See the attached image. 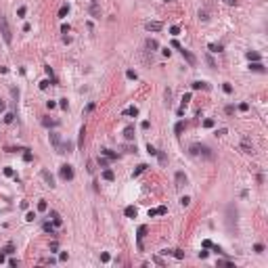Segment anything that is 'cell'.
Instances as JSON below:
<instances>
[{
    "instance_id": "31",
    "label": "cell",
    "mask_w": 268,
    "mask_h": 268,
    "mask_svg": "<svg viewBox=\"0 0 268 268\" xmlns=\"http://www.w3.org/2000/svg\"><path fill=\"white\" fill-rule=\"evenodd\" d=\"M247 59L249 61H260V55L258 53H247Z\"/></svg>"
},
{
    "instance_id": "47",
    "label": "cell",
    "mask_w": 268,
    "mask_h": 268,
    "mask_svg": "<svg viewBox=\"0 0 268 268\" xmlns=\"http://www.w3.org/2000/svg\"><path fill=\"white\" fill-rule=\"evenodd\" d=\"M254 249H256V251H258V254H262V251H264V245H262V243H258V245H256V247H254Z\"/></svg>"
},
{
    "instance_id": "1",
    "label": "cell",
    "mask_w": 268,
    "mask_h": 268,
    "mask_svg": "<svg viewBox=\"0 0 268 268\" xmlns=\"http://www.w3.org/2000/svg\"><path fill=\"white\" fill-rule=\"evenodd\" d=\"M191 155H195V157H203V159H214V153H212V149L207 147V144H201V142H195V144H191Z\"/></svg>"
},
{
    "instance_id": "46",
    "label": "cell",
    "mask_w": 268,
    "mask_h": 268,
    "mask_svg": "<svg viewBox=\"0 0 268 268\" xmlns=\"http://www.w3.org/2000/svg\"><path fill=\"white\" fill-rule=\"evenodd\" d=\"M203 126H205V128H212V126H214V119H205Z\"/></svg>"
},
{
    "instance_id": "56",
    "label": "cell",
    "mask_w": 268,
    "mask_h": 268,
    "mask_svg": "<svg viewBox=\"0 0 268 268\" xmlns=\"http://www.w3.org/2000/svg\"><path fill=\"white\" fill-rule=\"evenodd\" d=\"M153 262H155V264H159V266H163V260H161V258H157V256L153 258Z\"/></svg>"
},
{
    "instance_id": "36",
    "label": "cell",
    "mask_w": 268,
    "mask_h": 268,
    "mask_svg": "<svg viewBox=\"0 0 268 268\" xmlns=\"http://www.w3.org/2000/svg\"><path fill=\"white\" fill-rule=\"evenodd\" d=\"M2 251H4V254H13V251H15V245H13V243H9V245H7Z\"/></svg>"
},
{
    "instance_id": "12",
    "label": "cell",
    "mask_w": 268,
    "mask_h": 268,
    "mask_svg": "<svg viewBox=\"0 0 268 268\" xmlns=\"http://www.w3.org/2000/svg\"><path fill=\"white\" fill-rule=\"evenodd\" d=\"M144 235H147V226L142 224V226L138 228V233H136V237H138V247H140V249H142V237H144Z\"/></svg>"
},
{
    "instance_id": "5",
    "label": "cell",
    "mask_w": 268,
    "mask_h": 268,
    "mask_svg": "<svg viewBox=\"0 0 268 268\" xmlns=\"http://www.w3.org/2000/svg\"><path fill=\"white\" fill-rule=\"evenodd\" d=\"M184 184H186V176H184V172H176V176H174V186L180 191Z\"/></svg>"
},
{
    "instance_id": "53",
    "label": "cell",
    "mask_w": 268,
    "mask_h": 268,
    "mask_svg": "<svg viewBox=\"0 0 268 268\" xmlns=\"http://www.w3.org/2000/svg\"><path fill=\"white\" fill-rule=\"evenodd\" d=\"M226 132H228V130H226V128H220V130H218V132H216V134H218V136H224V134H226Z\"/></svg>"
},
{
    "instance_id": "27",
    "label": "cell",
    "mask_w": 268,
    "mask_h": 268,
    "mask_svg": "<svg viewBox=\"0 0 268 268\" xmlns=\"http://www.w3.org/2000/svg\"><path fill=\"white\" fill-rule=\"evenodd\" d=\"M67 13H69V7H67V4H65V7H61V9H59V17H61V19H63V17H65V15H67Z\"/></svg>"
},
{
    "instance_id": "38",
    "label": "cell",
    "mask_w": 268,
    "mask_h": 268,
    "mask_svg": "<svg viewBox=\"0 0 268 268\" xmlns=\"http://www.w3.org/2000/svg\"><path fill=\"white\" fill-rule=\"evenodd\" d=\"M189 203H191V197H180V205L182 207H186Z\"/></svg>"
},
{
    "instance_id": "59",
    "label": "cell",
    "mask_w": 268,
    "mask_h": 268,
    "mask_svg": "<svg viewBox=\"0 0 268 268\" xmlns=\"http://www.w3.org/2000/svg\"><path fill=\"white\" fill-rule=\"evenodd\" d=\"M172 46H174V48H178V51H180V42H178V40H172Z\"/></svg>"
},
{
    "instance_id": "20",
    "label": "cell",
    "mask_w": 268,
    "mask_h": 268,
    "mask_svg": "<svg viewBox=\"0 0 268 268\" xmlns=\"http://www.w3.org/2000/svg\"><path fill=\"white\" fill-rule=\"evenodd\" d=\"M207 48H209L212 53H220V51H222V44H214V42H212V44H207Z\"/></svg>"
},
{
    "instance_id": "63",
    "label": "cell",
    "mask_w": 268,
    "mask_h": 268,
    "mask_svg": "<svg viewBox=\"0 0 268 268\" xmlns=\"http://www.w3.org/2000/svg\"><path fill=\"white\" fill-rule=\"evenodd\" d=\"M0 111H4V101H0Z\"/></svg>"
},
{
    "instance_id": "8",
    "label": "cell",
    "mask_w": 268,
    "mask_h": 268,
    "mask_svg": "<svg viewBox=\"0 0 268 268\" xmlns=\"http://www.w3.org/2000/svg\"><path fill=\"white\" fill-rule=\"evenodd\" d=\"M40 174H42V178L46 180V186H51V189L55 186V176H53L51 172H48V170H42V172H40Z\"/></svg>"
},
{
    "instance_id": "25",
    "label": "cell",
    "mask_w": 268,
    "mask_h": 268,
    "mask_svg": "<svg viewBox=\"0 0 268 268\" xmlns=\"http://www.w3.org/2000/svg\"><path fill=\"white\" fill-rule=\"evenodd\" d=\"M121 151H126V153H134L136 147H132V144H121Z\"/></svg>"
},
{
    "instance_id": "18",
    "label": "cell",
    "mask_w": 268,
    "mask_h": 268,
    "mask_svg": "<svg viewBox=\"0 0 268 268\" xmlns=\"http://www.w3.org/2000/svg\"><path fill=\"white\" fill-rule=\"evenodd\" d=\"M147 48H149V51H151V53H153V51H157V48H159V44H157V40H153V38H149V40H147Z\"/></svg>"
},
{
    "instance_id": "7",
    "label": "cell",
    "mask_w": 268,
    "mask_h": 268,
    "mask_svg": "<svg viewBox=\"0 0 268 268\" xmlns=\"http://www.w3.org/2000/svg\"><path fill=\"white\" fill-rule=\"evenodd\" d=\"M48 138H51V144L55 147V151L59 153V149H61V138H59V134H57V132H51V134H48Z\"/></svg>"
},
{
    "instance_id": "16",
    "label": "cell",
    "mask_w": 268,
    "mask_h": 268,
    "mask_svg": "<svg viewBox=\"0 0 268 268\" xmlns=\"http://www.w3.org/2000/svg\"><path fill=\"white\" fill-rule=\"evenodd\" d=\"M101 155H105L107 159H117V153H115V151H111V149H103V151H101Z\"/></svg>"
},
{
    "instance_id": "41",
    "label": "cell",
    "mask_w": 268,
    "mask_h": 268,
    "mask_svg": "<svg viewBox=\"0 0 268 268\" xmlns=\"http://www.w3.org/2000/svg\"><path fill=\"white\" fill-rule=\"evenodd\" d=\"M23 159H25V161H32V159H34V155H32V153L25 149V153H23Z\"/></svg>"
},
{
    "instance_id": "44",
    "label": "cell",
    "mask_w": 268,
    "mask_h": 268,
    "mask_svg": "<svg viewBox=\"0 0 268 268\" xmlns=\"http://www.w3.org/2000/svg\"><path fill=\"white\" fill-rule=\"evenodd\" d=\"M189 101H191V92H189V94H184V96H182V105H189Z\"/></svg>"
},
{
    "instance_id": "4",
    "label": "cell",
    "mask_w": 268,
    "mask_h": 268,
    "mask_svg": "<svg viewBox=\"0 0 268 268\" xmlns=\"http://www.w3.org/2000/svg\"><path fill=\"white\" fill-rule=\"evenodd\" d=\"M61 178L63 180H74V168L71 165H61Z\"/></svg>"
},
{
    "instance_id": "58",
    "label": "cell",
    "mask_w": 268,
    "mask_h": 268,
    "mask_svg": "<svg viewBox=\"0 0 268 268\" xmlns=\"http://www.w3.org/2000/svg\"><path fill=\"white\" fill-rule=\"evenodd\" d=\"M17 15H19V17H23V15H25V7H21V9L17 11Z\"/></svg>"
},
{
    "instance_id": "35",
    "label": "cell",
    "mask_w": 268,
    "mask_h": 268,
    "mask_svg": "<svg viewBox=\"0 0 268 268\" xmlns=\"http://www.w3.org/2000/svg\"><path fill=\"white\" fill-rule=\"evenodd\" d=\"M147 153L149 155H157V149L153 147V144H147Z\"/></svg>"
},
{
    "instance_id": "28",
    "label": "cell",
    "mask_w": 268,
    "mask_h": 268,
    "mask_svg": "<svg viewBox=\"0 0 268 268\" xmlns=\"http://www.w3.org/2000/svg\"><path fill=\"white\" fill-rule=\"evenodd\" d=\"M38 209H40V212H46V209H48V203H46L44 199H42V201H38Z\"/></svg>"
},
{
    "instance_id": "17",
    "label": "cell",
    "mask_w": 268,
    "mask_h": 268,
    "mask_svg": "<svg viewBox=\"0 0 268 268\" xmlns=\"http://www.w3.org/2000/svg\"><path fill=\"white\" fill-rule=\"evenodd\" d=\"M124 214H126V218H136V207L134 205H128L124 209Z\"/></svg>"
},
{
    "instance_id": "30",
    "label": "cell",
    "mask_w": 268,
    "mask_h": 268,
    "mask_svg": "<svg viewBox=\"0 0 268 268\" xmlns=\"http://www.w3.org/2000/svg\"><path fill=\"white\" fill-rule=\"evenodd\" d=\"M42 124H44V126H57V121H55V119H48V117H44V119H42Z\"/></svg>"
},
{
    "instance_id": "43",
    "label": "cell",
    "mask_w": 268,
    "mask_h": 268,
    "mask_svg": "<svg viewBox=\"0 0 268 268\" xmlns=\"http://www.w3.org/2000/svg\"><path fill=\"white\" fill-rule=\"evenodd\" d=\"M59 107H61V109H67V107H69V103H67V99H61V103H59Z\"/></svg>"
},
{
    "instance_id": "45",
    "label": "cell",
    "mask_w": 268,
    "mask_h": 268,
    "mask_svg": "<svg viewBox=\"0 0 268 268\" xmlns=\"http://www.w3.org/2000/svg\"><path fill=\"white\" fill-rule=\"evenodd\" d=\"M205 61H207V65H209V67H216V63H214V59H212V57H209V55H207V57H205Z\"/></svg>"
},
{
    "instance_id": "60",
    "label": "cell",
    "mask_w": 268,
    "mask_h": 268,
    "mask_svg": "<svg viewBox=\"0 0 268 268\" xmlns=\"http://www.w3.org/2000/svg\"><path fill=\"white\" fill-rule=\"evenodd\" d=\"M40 88H42V90H46V88H48V82H46V80H44V82H40Z\"/></svg>"
},
{
    "instance_id": "19",
    "label": "cell",
    "mask_w": 268,
    "mask_h": 268,
    "mask_svg": "<svg viewBox=\"0 0 268 268\" xmlns=\"http://www.w3.org/2000/svg\"><path fill=\"white\" fill-rule=\"evenodd\" d=\"M90 15H92V17H101V9H99V4H96V2H92V7H90Z\"/></svg>"
},
{
    "instance_id": "40",
    "label": "cell",
    "mask_w": 268,
    "mask_h": 268,
    "mask_svg": "<svg viewBox=\"0 0 268 268\" xmlns=\"http://www.w3.org/2000/svg\"><path fill=\"white\" fill-rule=\"evenodd\" d=\"M61 224H63V220H61L59 216H57V218H53V226H55V228H57V226H61Z\"/></svg>"
},
{
    "instance_id": "61",
    "label": "cell",
    "mask_w": 268,
    "mask_h": 268,
    "mask_svg": "<svg viewBox=\"0 0 268 268\" xmlns=\"http://www.w3.org/2000/svg\"><path fill=\"white\" fill-rule=\"evenodd\" d=\"M59 260H61V262H65V260H67V251H63V254L59 256Z\"/></svg>"
},
{
    "instance_id": "21",
    "label": "cell",
    "mask_w": 268,
    "mask_h": 268,
    "mask_svg": "<svg viewBox=\"0 0 268 268\" xmlns=\"http://www.w3.org/2000/svg\"><path fill=\"white\" fill-rule=\"evenodd\" d=\"M84 134H86V128L82 126V128H80V140H78V147H80V149L84 147Z\"/></svg>"
},
{
    "instance_id": "26",
    "label": "cell",
    "mask_w": 268,
    "mask_h": 268,
    "mask_svg": "<svg viewBox=\"0 0 268 268\" xmlns=\"http://www.w3.org/2000/svg\"><path fill=\"white\" fill-rule=\"evenodd\" d=\"M144 170H147V163H140V165H138V168L134 170V176H138V174H142V172H144Z\"/></svg>"
},
{
    "instance_id": "48",
    "label": "cell",
    "mask_w": 268,
    "mask_h": 268,
    "mask_svg": "<svg viewBox=\"0 0 268 268\" xmlns=\"http://www.w3.org/2000/svg\"><path fill=\"white\" fill-rule=\"evenodd\" d=\"M199 19L205 21V19H207V11H199Z\"/></svg>"
},
{
    "instance_id": "11",
    "label": "cell",
    "mask_w": 268,
    "mask_h": 268,
    "mask_svg": "<svg viewBox=\"0 0 268 268\" xmlns=\"http://www.w3.org/2000/svg\"><path fill=\"white\" fill-rule=\"evenodd\" d=\"M124 138L126 140H134V126H126L124 128Z\"/></svg>"
},
{
    "instance_id": "32",
    "label": "cell",
    "mask_w": 268,
    "mask_h": 268,
    "mask_svg": "<svg viewBox=\"0 0 268 268\" xmlns=\"http://www.w3.org/2000/svg\"><path fill=\"white\" fill-rule=\"evenodd\" d=\"M25 220H27V222H34V220H36V212H27Z\"/></svg>"
},
{
    "instance_id": "57",
    "label": "cell",
    "mask_w": 268,
    "mask_h": 268,
    "mask_svg": "<svg viewBox=\"0 0 268 268\" xmlns=\"http://www.w3.org/2000/svg\"><path fill=\"white\" fill-rule=\"evenodd\" d=\"M224 2H226L228 7H237V0H224Z\"/></svg>"
},
{
    "instance_id": "29",
    "label": "cell",
    "mask_w": 268,
    "mask_h": 268,
    "mask_svg": "<svg viewBox=\"0 0 268 268\" xmlns=\"http://www.w3.org/2000/svg\"><path fill=\"white\" fill-rule=\"evenodd\" d=\"M126 76H128L130 80H136V78H138V74H136L134 69H128V71H126Z\"/></svg>"
},
{
    "instance_id": "2",
    "label": "cell",
    "mask_w": 268,
    "mask_h": 268,
    "mask_svg": "<svg viewBox=\"0 0 268 268\" xmlns=\"http://www.w3.org/2000/svg\"><path fill=\"white\" fill-rule=\"evenodd\" d=\"M0 34H2V38H4V42H7V44H11V42H13V32H11V27H9L7 17H2V15H0Z\"/></svg>"
},
{
    "instance_id": "39",
    "label": "cell",
    "mask_w": 268,
    "mask_h": 268,
    "mask_svg": "<svg viewBox=\"0 0 268 268\" xmlns=\"http://www.w3.org/2000/svg\"><path fill=\"white\" fill-rule=\"evenodd\" d=\"M172 254H174L178 260H182V258H184V251H180V249H172Z\"/></svg>"
},
{
    "instance_id": "14",
    "label": "cell",
    "mask_w": 268,
    "mask_h": 268,
    "mask_svg": "<svg viewBox=\"0 0 268 268\" xmlns=\"http://www.w3.org/2000/svg\"><path fill=\"white\" fill-rule=\"evenodd\" d=\"M191 88H193V90H207V88H209V84H205V82H193V84H191Z\"/></svg>"
},
{
    "instance_id": "37",
    "label": "cell",
    "mask_w": 268,
    "mask_h": 268,
    "mask_svg": "<svg viewBox=\"0 0 268 268\" xmlns=\"http://www.w3.org/2000/svg\"><path fill=\"white\" fill-rule=\"evenodd\" d=\"M157 157H159V163H165V161H168V155H165V153H159V151H157Z\"/></svg>"
},
{
    "instance_id": "34",
    "label": "cell",
    "mask_w": 268,
    "mask_h": 268,
    "mask_svg": "<svg viewBox=\"0 0 268 268\" xmlns=\"http://www.w3.org/2000/svg\"><path fill=\"white\" fill-rule=\"evenodd\" d=\"M170 34H172V36H178V34H180V27H178V25H172V27H170Z\"/></svg>"
},
{
    "instance_id": "24",
    "label": "cell",
    "mask_w": 268,
    "mask_h": 268,
    "mask_svg": "<svg viewBox=\"0 0 268 268\" xmlns=\"http://www.w3.org/2000/svg\"><path fill=\"white\" fill-rule=\"evenodd\" d=\"M103 178H105V180H109V182H111V180H113V178H115V174H113V172H111V170H105V172H103Z\"/></svg>"
},
{
    "instance_id": "3",
    "label": "cell",
    "mask_w": 268,
    "mask_h": 268,
    "mask_svg": "<svg viewBox=\"0 0 268 268\" xmlns=\"http://www.w3.org/2000/svg\"><path fill=\"white\" fill-rule=\"evenodd\" d=\"M180 55H182V59H184L191 67H195V65H197V57H195L191 51H186V48H182V46H180Z\"/></svg>"
},
{
    "instance_id": "55",
    "label": "cell",
    "mask_w": 268,
    "mask_h": 268,
    "mask_svg": "<svg viewBox=\"0 0 268 268\" xmlns=\"http://www.w3.org/2000/svg\"><path fill=\"white\" fill-rule=\"evenodd\" d=\"M101 262H109V254H101Z\"/></svg>"
},
{
    "instance_id": "6",
    "label": "cell",
    "mask_w": 268,
    "mask_h": 268,
    "mask_svg": "<svg viewBox=\"0 0 268 268\" xmlns=\"http://www.w3.org/2000/svg\"><path fill=\"white\" fill-rule=\"evenodd\" d=\"M161 27H163L161 21H147V23H144V30H147V32H159Z\"/></svg>"
},
{
    "instance_id": "42",
    "label": "cell",
    "mask_w": 268,
    "mask_h": 268,
    "mask_svg": "<svg viewBox=\"0 0 268 268\" xmlns=\"http://www.w3.org/2000/svg\"><path fill=\"white\" fill-rule=\"evenodd\" d=\"M13 119H15V115H13V113H7V115H4V121H7V124H11Z\"/></svg>"
},
{
    "instance_id": "13",
    "label": "cell",
    "mask_w": 268,
    "mask_h": 268,
    "mask_svg": "<svg viewBox=\"0 0 268 268\" xmlns=\"http://www.w3.org/2000/svg\"><path fill=\"white\" fill-rule=\"evenodd\" d=\"M249 69H251V71H258V74H264V71H266V69H264V65H262L260 61H254V63L249 65Z\"/></svg>"
},
{
    "instance_id": "50",
    "label": "cell",
    "mask_w": 268,
    "mask_h": 268,
    "mask_svg": "<svg viewBox=\"0 0 268 268\" xmlns=\"http://www.w3.org/2000/svg\"><path fill=\"white\" fill-rule=\"evenodd\" d=\"M46 107H48V109H55V107H57V103H55V101H48V103H46Z\"/></svg>"
},
{
    "instance_id": "62",
    "label": "cell",
    "mask_w": 268,
    "mask_h": 268,
    "mask_svg": "<svg viewBox=\"0 0 268 268\" xmlns=\"http://www.w3.org/2000/svg\"><path fill=\"white\" fill-rule=\"evenodd\" d=\"M4 256H7L4 251H2V254H0V264H2V262H4Z\"/></svg>"
},
{
    "instance_id": "51",
    "label": "cell",
    "mask_w": 268,
    "mask_h": 268,
    "mask_svg": "<svg viewBox=\"0 0 268 268\" xmlns=\"http://www.w3.org/2000/svg\"><path fill=\"white\" fill-rule=\"evenodd\" d=\"M239 109H241V111H247V109H249V105H247V103H241V105H239Z\"/></svg>"
},
{
    "instance_id": "9",
    "label": "cell",
    "mask_w": 268,
    "mask_h": 268,
    "mask_svg": "<svg viewBox=\"0 0 268 268\" xmlns=\"http://www.w3.org/2000/svg\"><path fill=\"white\" fill-rule=\"evenodd\" d=\"M163 214H168V207H165V205L155 207V209H149V218H153V216H163Z\"/></svg>"
},
{
    "instance_id": "52",
    "label": "cell",
    "mask_w": 268,
    "mask_h": 268,
    "mask_svg": "<svg viewBox=\"0 0 268 268\" xmlns=\"http://www.w3.org/2000/svg\"><path fill=\"white\" fill-rule=\"evenodd\" d=\"M4 176H15V174H13V170H11V168H4Z\"/></svg>"
},
{
    "instance_id": "15",
    "label": "cell",
    "mask_w": 268,
    "mask_h": 268,
    "mask_svg": "<svg viewBox=\"0 0 268 268\" xmlns=\"http://www.w3.org/2000/svg\"><path fill=\"white\" fill-rule=\"evenodd\" d=\"M121 115H134V117H136V115H138V107H134V105H132V107H128V109H124V111H121Z\"/></svg>"
},
{
    "instance_id": "10",
    "label": "cell",
    "mask_w": 268,
    "mask_h": 268,
    "mask_svg": "<svg viewBox=\"0 0 268 268\" xmlns=\"http://www.w3.org/2000/svg\"><path fill=\"white\" fill-rule=\"evenodd\" d=\"M241 151H243V153H249V155L254 153V147H251V142H249L247 138H245V140L241 142Z\"/></svg>"
},
{
    "instance_id": "22",
    "label": "cell",
    "mask_w": 268,
    "mask_h": 268,
    "mask_svg": "<svg viewBox=\"0 0 268 268\" xmlns=\"http://www.w3.org/2000/svg\"><path fill=\"white\" fill-rule=\"evenodd\" d=\"M96 163H99V165H101V168H107V165H109V159H107V157H105V155H101V157H99V159H96Z\"/></svg>"
},
{
    "instance_id": "49",
    "label": "cell",
    "mask_w": 268,
    "mask_h": 268,
    "mask_svg": "<svg viewBox=\"0 0 268 268\" xmlns=\"http://www.w3.org/2000/svg\"><path fill=\"white\" fill-rule=\"evenodd\" d=\"M224 111L230 115V113H235V107H233V105H226V109H224Z\"/></svg>"
},
{
    "instance_id": "54",
    "label": "cell",
    "mask_w": 268,
    "mask_h": 268,
    "mask_svg": "<svg viewBox=\"0 0 268 268\" xmlns=\"http://www.w3.org/2000/svg\"><path fill=\"white\" fill-rule=\"evenodd\" d=\"M224 92H228V94H230V92H233V86H230V84H224Z\"/></svg>"
},
{
    "instance_id": "33",
    "label": "cell",
    "mask_w": 268,
    "mask_h": 268,
    "mask_svg": "<svg viewBox=\"0 0 268 268\" xmlns=\"http://www.w3.org/2000/svg\"><path fill=\"white\" fill-rule=\"evenodd\" d=\"M44 230H46V233H51V235H55V226H53V224H48V222L44 224Z\"/></svg>"
},
{
    "instance_id": "23",
    "label": "cell",
    "mask_w": 268,
    "mask_h": 268,
    "mask_svg": "<svg viewBox=\"0 0 268 268\" xmlns=\"http://www.w3.org/2000/svg\"><path fill=\"white\" fill-rule=\"evenodd\" d=\"M184 128H186V124H184V121H178V124L174 126V132H176V134H180V132H182Z\"/></svg>"
}]
</instances>
